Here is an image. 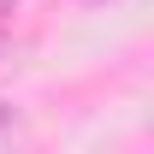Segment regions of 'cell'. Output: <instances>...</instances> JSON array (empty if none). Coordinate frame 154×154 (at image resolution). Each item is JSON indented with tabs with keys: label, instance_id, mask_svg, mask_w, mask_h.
Here are the masks:
<instances>
[{
	"label": "cell",
	"instance_id": "obj_1",
	"mask_svg": "<svg viewBox=\"0 0 154 154\" xmlns=\"http://www.w3.org/2000/svg\"><path fill=\"white\" fill-rule=\"evenodd\" d=\"M18 6H24V0H0V24L12 18V12H18Z\"/></svg>",
	"mask_w": 154,
	"mask_h": 154
},
{
	"label": "cell",
	"instance_id": "obj_2",
	"mask_svg": "<svg viewBox=\"0 0 154 154\" xmlns=\"http://www.w3.org/2000/svg\"><path fill=\"white\" fill-rule=\"evenodd\" d=\"M6 119H12V107H6V101H0V131H6Z\"/></svg>",
	"mask_w": 154,
	"mask_h": 154
},
{
	"label": "cell",
	"instance_id": "obj_3",
	"mask_svg": "<svg viewBox=\"0 0 154 154\" xmlns=\"http://www.w3.org/2000/svg\"><path fill=\"white\" fill-rule=\"evenodd\" d=\"M0 59H6V30H0Z\"/></svg>",
	"mask_w": 154,
	"mask_h": 154
},
{
	"label": "cell",
	"instance_id": "obj_4",
	"mask_svg": "<svg viewBox=\"0 0 154 154\" xmlns=\"http://www.w3.org/2000/svg\"><path fill=\"white\" fill-rule=\"evenodd\" d=\"M89 6H101V0H89Z\"/></svg>",
	"mask_w": 154,
	"mask_h": 154
}]
</instances>
